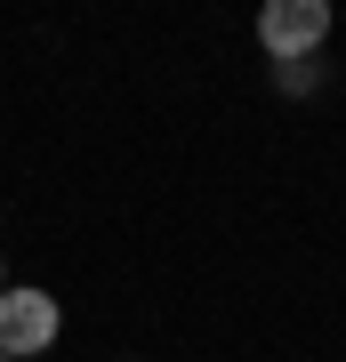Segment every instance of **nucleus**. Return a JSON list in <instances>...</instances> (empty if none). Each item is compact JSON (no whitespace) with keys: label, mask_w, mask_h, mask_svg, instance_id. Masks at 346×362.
Segmentation results:
<instances>
[{"label":"nucleus","mask_w":346,"mask_h":362,"mask_svg":"<svg viewBox=\"0 0 346 362\" xmlns=\"http://www.w3.org/2000/svg\"><path fill=\"white\" fill-rule=\"evenodd\" d=\"M0 362H8V354H0Z\"/></svg>","instance_id":"nucleus-5"},{"label":"nucleus","mask_w":346,"mask_h":362,"mask_svg":"<svg viewBox=\"0 0 346 362\" xmlns=\"http://www.w3.org/2000/svg\"><path fill=\"white\" fill-rule=\"evenodd\" d=\"M64 338V306L49 290H33V282H8L0 290V354L8 362H33V354H49Z\"/></svg>","instance_id":"nucleus-2"},{"label":"nucleus","mask_w":346,"mask_h":362,"mask_svg":"<svg viewBox=\"0 0 346 362\" xmlns=\"http://www.w3.org/2000/svg\"><path fill=\"white\" fill-rule=\"evenodd\" d=\"M0 290H8V258H0Z\"/></svg>","instance_id":"nucleus-4"},{"label":"nucleus","mask_w":346,"mask_h":362,"mask_svg":"<svg viewBox=\"0 0 346 362\" xmlns=\"http://www.w3.org/2000/svg\"><path fill=\"white\" fill-rule=\"evenodd\" d=\"M274 81H282L290 97H306L314 81H322V57H298V65H274Z\"/></svg>","instance_id":"nucleus-3"},{"label":"nucleus","mask_w":346,"mask_h":362,"mask_svg":"<svg viewBox=\"0 0 346 362\" xmlns=\"http://www.w3.org/2000/svg\"><path fill=\"white\" fill-rule=\"evenodd\" d=\"M330 0H266L258 8V49L274 65H298V57H322L330 49Z\"/></svg>","instance_id":"nucleus-1"}]
</instances>
